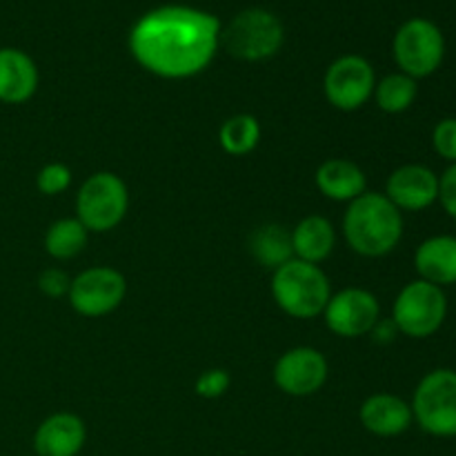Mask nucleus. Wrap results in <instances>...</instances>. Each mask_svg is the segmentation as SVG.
Returning <instances> with one entry per match:
<instances>
[{"mask_svg": "<svg viewBox=\"0 0 456 456\" xmlns=\"http://www.w3.org/2000/svg\"><path fill=\"white\" fill-rule=\"evenodd\" d=\"M412 417L426 435L436 439L456 436V370L439 368L419 381L412 396Z\"/></svg>", "mask_w": 456, "mask_h": 456, "instance_id": "nucleus-6", "label": "nucleus"}, {"mask_svg": "<svg viewBox=\"0 0 456 456\" xmlns=\"http://www.w3.org/2000/svg\"><path fill=\"white\" fill-rule=\"evenodd\" d=\"M361 426L374 436L381 439H395L403 432L410 430L414 423L412 408L405 399L396 395H387V392H379V395L368 396L359 410Z\"/></svg>", "mask_w": 456, "mask_h": 456, "instance_id": "nucleus-15", "label": "nucleus"}, {"mask_svg": "<svg viewBox=\"0 0 456 456\" xmlns=\"http://www.w3.org/2000/svg\"><path fill=\"white\" fill-rule=\"evenodd\" d=\"M403 212L386 194L365 191L343 214V236L352 252L365 258H381L395 252L403 239Z\"/></svg>", "mask_w": 456, "mask_h": 456, "instance_id": "nucleus-2", "label": "nucleus"}, {"mask_svg": "<svg viewBox=\"0 0 456 456\" xmlns=\"http://www.w3.org/2000/svg\"><path fill=\"white\" fill-rule=\"evenodd\" d=\"M87 441V428L78 414L56 412L45 419L34 435L38 456H78Z\"/></svg>", "mask_w": 456, "mask_h": 456, "instance_id": "nucleus-14", "label": "nucleus"}, {"mask_svg": "<svg viewBox=\"0 0 456 456\" xmlns=\"http://www.w3.org/2000/svg\"><path fill=\"white\" fill-rule=\"evenodd\" d=\"M285 29L279 16L261 7L236 13L221 29V47L239 61H267L283 47Z\"/></svg>", "mask_w": 456, "mask_h": 456, "instance_id": "nucleus-4", "label": "nucleus"}, {"mask_svg": "<svg viewBox=\"0 0 456 456\" xmlns=\"http://www.w3.org/2000/svg\"><path fill=\"white\" fill-rule=\"evenodd\" d=\"M261 123L252 114H236L227 118L218 129V142L230 156H245L261 142Z\"/></svg>", "mask_w": 456, "mask_h": 456, "instance_id": "nucleus-22", "label": "nucleus"}, {"mask_svg": "<svg viewBox=\"0 0 456 456\" xmlns=\"http://www.w3.org/2000/svg\"><path fill=\"white\" fill-rule=\"evenodd\" d=\"M372 338L377 343H381V346H387V343L395 341L396 337H399V330H396L395 321H386V319H379V323L372 328Z\"/></svg>", "mask_w": 456, "mask_h": 456, "instance_id": "nucleus-29", "label": "nucleus"}, {"mask_svg": "<svg viewBox=\"0 0 456 456\" xmlns=\"http://www.w3.org/2000/svg\"><path fill=\"white\" fill-rule=\"evenodd\" d=\"M40 83L34 58L16 47H0V102L22 105Z\"/></svg>", "mask_w": 456, "mask_h": 456, "instance_id": "nucleus-16", "label": "nucleus"}, {"mask_svg": "<svg viewBox=\"0 0 456 456\" xmlns=\"http://www.w3.org/2000/svg\"><path fill=\"white\" fill-rule=\"evenodd\" d=\"M325 325L341 338H359L372 332L381 319V303L370 289L346 288L332 294L323 310Z\"/></svg>", "mask_w": 456, "mask_h": 456, "instance_id": "nucleus-11", "label": "nucleus"}, {"mask_svg": "<svg viewBox=\"0 0 456 456\" xmlns=\"http://www.w3.org/2000/svg\"><path fill=\"white\" fill-rule=\"evenodd\" d=\"M71 279L61 267H47L38 276V289L49 298H62L69 294Z\"/></svg>", "mask_w": 456, "mask_h": 456, "instance_id": "nucleus-27", "label": "nucleus"}, {"mask_svg": "<svg viewBox=\"0 0 456 456\" xmlns=\"http://www.w3.org/2000/svg\"><path fill=\"white\" fill-rule=\"evenodd\" d=\"M232 386V377L227 370H205L194 383V390L200 399H218L225 395Z\"/></svg>", "mask_w": 456, "mask_h": 456, "instance_id": "nucleus-26", "label": "nucleus"}, {"mask_svg": "<svg viewBox=\"0 0 456 456\" xmlns=\"http://www.w3.org/2000/svg\"><path fill=\"white\" fill-rule=\"evenodd\" d=\"M432 147L450 165L456 163V118H441L432 129Z\"/></svg>", "mask_w": 456, "mask_h": 456, "instance_id": "nucleus-25", "label": "nucleus"}, {"mask_svg": "<svg viewBox=\"0 0 456 456\" xmlns=\"http://www.w3.org/2000/svg\"><path fill=\"white\" fill-rule=\"evenodd\" d=\"M71 185V169L65 163H47L36 176V187L45 196H58Z\"/></svg>", "mask_w": 456, "mask_h": 456, "instance_id": "nucleus-24", "label": "nucleus"}, {"mask_svg": "<svg viewBox=\"0 0 456 456\" xmlns=\"http://www.w3.org/2000/svg\"><path fill=\"white\" fill-rule=\"evenodd\" d=\"M337 248V232L325 216L312 214L292 230L294 258L305 263H323Z\"/></svg>", "mask_w": 456, "mask_h": 456, "instance_id": "nucleus-19", "label": "nucleus"}, {"mask_svg": "<svg viewBox=\"0 0 456 456\" xmlns=\"http://www.w3.org/2000/svg\"><path fill=\"white\" fill-rule=\"evenodd\" d=\"M316 187L321 194L337 203H352L368 191L365 172L347 159H328L316 169Z\"/></svg>", "mask_w": 456, "mask_h": 456, "instance_id": "nucleus-18", "label": "nucleus"}, {"mask_svg": "<svg viewBox=\"0 0 456 456\" xmlns=\"http://www.w3.org/2000/svg\"><path fill=\"white\" fill-rule=\"evenodd\" d=\"M221 20L185 4H165L138 18L129 31V52L150 74L185 80L209 67L221 47Z\"/></svg>", "mask_w": 456, "mask_h": 456, "instance_id": "nucleus-1", "label": "nucleus"}, {"mask_svg": "<svg viewBox=\"0 0 456 456\" xmlns=\"http://www.w3.org/2000/svg\"><path fill=\"white\" fill-rule=\"evenodd\" d=\"M386 196L401 212H423L439 199V176L426 165H401L387 176Z\"/></svg>", "mask_w": 456, "mask_h": 456, "instance_id": "nucleus-13", "label": "nucleus"}, {"mask_svg": "<svg viewBox=\"0 0 456 456\" xmlns=\"http://www.w3.org/2000/svg\"><path fill=\"white\" fill-rule=\"evenodd\" d=\"M129 209V191L114 172H96L76 194V218L87 232H111L123 223Z\"/></svg>", "mask_w": 456, "mask_h": 456, "instance_id": "nucleus-5", "label": "nucleus"}, {"mask_svg": "<svg viewBox=\"0 0 456 456\" xmlns=\"http://www.w3.org/2000/svg\"><path fill=\"white\" fill-rule=\"evenodd\" d=\"M374 87H377V76L372 62L359 53H346L337 58L325 71L323 92L334 110H361L374 96Z\"/></svg>", "mask_w": 456, "mask_h": 456, "instance_id": "nucleus-9", "label": "nucleus"}, {"mask_svg": "<svg viewBox=\"0 0 456 456\" xmlns=\"http://www.w3.org/2000/svg\"><path fill=\"white\" fill-rule=\"evenodd\" d=\"M417 96V80L396 71V74H387L386 78L379 80L372 98L377 101L379 110L386 111V114H403L414 105Z\"/></svg>", "mask_w": 456, "mask_h": 456, "instance_id": "nucleus-23", "label": "nucleus"}, {"mask_svg": "<svg viewBox=\"0 0 456 456\" xmlns=\"http://www.w3.org/2000/svg\"><path fill=\"white\" fill-rule=\"evenodd\" d=\"M330 374L328 359L314 347H292L274 365V386L288 396H312L325 386Z\"/></svg>", "mask_w": 456, "mask_h": 456, "instance_id": "nucleus-12", "label": "nucleus"}, {"mask_svg": "<svg viewBox=\"0 0 456 456\" xmlns=\"http://www.w3.org/2000/svg\"><path fill=\"white\" fill-rule=\"evenodd\" d=\"M390 319L395 321L399 334L410 338H430L448 319V297L439 285L417 279L401 289Z\"/></svg>", "mask_w": 456, "mask_h": 456, "instance_id": "nucleus-7", "label": "nucleus"}, {"mask_svg": "<svg viewBox=\"0 0 456 456\" xmlns=\"http://www.w3.org/2000/svg\"><path fill=\"white\" fill-rule=\"evenodd\" d=\"M419 279L439 288L456 285V236L439 234L423 240L414 252Z\"/></svg>", "mask_w": 456, "mask_h": 456, "instance_id": "nucleus-17", "label": "nucleus"}, {"mask_svg": "<svg viewBox=\"0 0 456 456\" xmlns=\"http://www.w3.org/2000/svg\"><path fill=\"white\" fill-rule=\"evenodd\" d=\"M444 212L456 221V163L450 165L439 176V199Z\"/></svg>", "mask_w": 456, "mask_h": 456, "instance_id": "nucleus-28", "label": "nucleus"}, {"mask_svg": "<svg viewBox=\"0 0 456 456\" xmlns=\"http://www.w3.org/2000/svg\"><path fill=\"white\" fill-rule=\"evenodd\" d=\"M249 252L254 261L263 267H270L272 272L279 270L288 261L294 258L292 249V232L283 225H263L249 239Z\"/></svg>", "mask_w": 456, "mask_h": 456, "instance_id": "nucleus-20", "label": "nucleus"}, {"mask_svg": "<svg viewBox=\"0 0 456 456\" xmlns=\"http://www.w3.org/2000/svg\"><path fill=\"white\" fill-rule=\"evenodd\" d=\"M89 232L78 218H61L45 234V252L56 261H69L85 249Z\"/></svg>", "mask_w": 456, "mask_h": 456, "instance_id": "nucleus-21", "label": "nucleus"}, {"mask_svg": "<svg viewBox=\"0 0 456 456\" xmlns=\"http://www.w3.org/2000/svg\"><path fill=\"white\" fill-rule=\"evenodd\" d=\"M272 297L285 314L307 321L323 314L332 285L319 265L292 258L272 274Z\"/></svg>", "mask_w": 456, "mask_h": 456, "instance_id": "nucleus-3", "label": "nucleus"}, {"mask_svg": "<svg viewBox=\"0 0 456 456\" xmlns=\"http://www.w3.org/2000/svg\"><path fill=\"white\" fill-rule=\"evenodd\" d=\"M392 52L401 74L414 80L428 78L444 65L445 36L430 18H410L395 34Z\"/></svg>", "mask_w": 456, "mask_h": 456, "instance_id": "nucleus-8", "label": "nucleus"}, {"mask_svg": "<svg viewBox=\"0 0 456 456\" xmlns=\"http://www.w3.org/2000/svg\"><path fill=\"white\" fill-rule=\"evenodd\" d=\"M125 294H127L125 276L114 267L96 265L71 279L67 298L76 314L85 316V319H101L120 307Z\"/></svg>", "mask_w": 456, "mask_h": 456, "instance_id": "nucleus-10", "label": "nucleus"}]
</instances>
